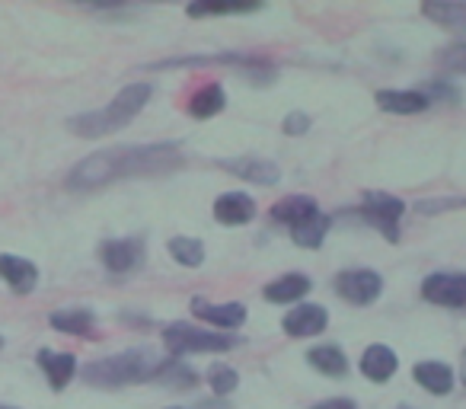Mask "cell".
I'll return each instance as SVG.
<instances>
[{"mask_svg":"<svg viewBox=\"0 0 466 409\" xmlns=\"http://www.w3.org/2000/svg\"><path fill=\"white\" fill-rule=\"evenodd\" d=\"M326 323H329V313H326V307L319 304H300L294 307L291 313L285 317V332L294 339H304V336H319V332L326 330Z\"/></svg>","mask_w":466,"mask_h":409,"instance_id":"obj_9","label":"cell"},{"mask_svg":"<svg viewBox=\"0 0 466 409\" xmlns=\"http://www.w3.org/2000/svg\"><path fill=\"white\" fill-rule=\"evenodd\" d=\"M377 106L383 112H396V116H412V112H425L431 99L419 90H380L377 93Z\"/></svg>","mask_w":466,"mask_h":409,"instance_id":"obj_16","label":"cell"},{"mask_svg":"<svg viewBox=\"0 0 466 409\" xmlns=\"http://www.w3.org/2000/svg\"><path fill=\"white\" fill-rule=\"evenodd\" d=\"M163 345L169 355H188V352H227L233 349V336L208 332L188 323H173L163 330Z\"/></svg>","mask_w":466,"mask_h":409,"instance_id":"obj_4","label":"cell"},{"mask_svg":"<svg viewBox=\"0 0 466 409\" xmlns=\"http://www.w3.org/2000/svg\"><path fill=\"white\" fill-rule=\"evenodd\" d=\"M253 10H259V4H233V0H227V4H192V7H188V16H218V14H253Z\"/></svg>","mask_w":466,"mask_h":409,"instance_id":"obj_26","label":"cell"},{"mask_svg":"<svg viewBox=\"0 0 466 409\" xmlns=\"http://www.w3.org/2000/svg\"><path fill=\"white\" fill-rule=\"evenodd\" d=\"M220 167L237 173L247 182H259V186H275L281 179L279 167L272 160H262V157H243V160H220Z\"/></svg>","mask_w":466,"mask_h":409,"instance_id":"obj_14","label":"cell"},{"mask_svg":"<svg viewBox=\"0 0 466 409\" xmlns=\"http://www.w3.org/2000/svg\"><path fill=\"white\" fill-rule=\"evenodd\" d=\"M0 409H14V406H0Z\"/></svg>","mask_w":466,"mask_h":409,"instance_id":"obj_32","label":"cell"},{"mask_svg":"<svg viewBox=\"0 0 466 409\" xmlns=\"http://www.w3.org/2000/svg\"><path fill=\"white\" fill-rule=\"evenodd\" d=\"M150 93H154L150 90V84H128L116 93V99H112L109 106L71 118L67 128L80 138H103V135H109V131H118V128H125V125H128L131 118L144 109V106H147Z\"/></svg>","mask_w":466,"mask_h":409,"instance_id":"obj_3","label":"cell"},{"mask_svg":"<svg viewBox=\"0 0 466 409\" xmlns=\"http://www.w3.org/2000/svg\"><path fill=\"white\" fill-rule=\"evenodd\" d=\"M0 279L7 281L16 294H29L35 288V281H39V269L29 260H23V256L4 253L0 256Z\"/></svg>","mask_w":466,"mask_h":409,"instance_id":"obj_12","label":"cell"},{"mask_svg":"<svg viewBox=\"0 0 466 409\" xmlns=\"http://www.w3.org/2000/svg\"><path fill=\"white\" fill-rule=\"evenodd\" d=\"M192 313L198 320H205V323L220 326V330H237V326H243V320H247V307L237 304V301H230V304H208V301L195 298Z\"/></svg>","mask_w":466,"mask_h":409,"instance_id":"obj_10","label":"cell"},{"mask_svg":"<svg viewBox=\"0 0 466 409\" xmlns=\"http://www.w3.org/2000/svg\"><path fill=\"white\" fill-rule=\"evenodd\" d=\"M402 211H406V205H402V199H396V195H390V192H368L364 195L361 218L374 224V228L380 230L383 237H390V240H400Z\"/></svg>","mask_w":466,"mask_h":409,"instance_id":"obj_5","label":"cell"},{"mask_svg":"<svg viewBox=\"0 0 466 409\" xmlns=\"http://www.w3.org/2000/svg\"><path fill=\"white\" fill-rule=\"evenodd\" d=\"M0 345H4V339H0Z\"/></svg>","mask_w":466,"mask_h":409,"instance_id":"obj_34","label":"cell"},{"mask_svg":"<svg viewBox=\"0 0 466 409\" xmlns=\"http://www.w3.org/2000/svg\"><path fill=\"white\" fill-rule=\"evenodd\" d=\"M396 368H400V358H396V352L390 349V345H368L361 355V374L368 377V381L374 383H383L390 381V377L396 374Z\"/></svg>","mask_w":466,"mask_h":409,"instance_id":"obj_13","label":"cell"},{"mask_svg":"<svg viewBox=\"0 0 466 409\" xmlns=\"http://www.w3.org/2000/svg\"><path fill=\"white\" fill-rule=\"evenodd\" d=\"M421 14H425L428 20L441 23V26L466 33V4H425Z\"/></svg>","mask_w":466,"mask_h":409,"instance_id":"obj_24","label":"cell"},{"mask_svg":"<svg viewBox=\"0 0 466 409\" xmlns=\"http://www.w3.org/2000/svg\"><path fill=\"white\" fill-rule=\"evenodd\" d=\"M224 103H227L224 87H220V84H208V87H201V90L192 97V103H188V112H192L195 118H211V116H218V112L224 109Z\"/></svg>","mask_w":466,"mask_h":409,"instance_id":"obj_23","label":"cell"},{"mask_svg":"<svg viewBox=\"0 0 466 409\" xmlns=\"http://www.w3.org/2000/svg\"><path fill=\"white\" fill-rule=\"evenodd\" d=\"M173 358H157L150 349H131L122 355L103 358V362L86 364L80 374L90 387H125V383H141L163 377Z\"/></svg>","mask_w":466,"mask_h":409,"instance_id":"obj_2","label":"cell"},{"mask_svg":"<svg viewBox=\"0 0 466 409\" xmlns=\"http://www.w3.org/2000/svg\"><path fill=\"white\" fill-rule=\"evenodd\" d=\"M329 215H323V211H317L313 218H307L304 224H298V228H291V240L298 243V247H307V250H317L319 243L326 240V230H329Z\"/></svg>","mask_w":466,"mask_h":409,"instance_id":"obj_22","label":"cell"},{"mask_svg":"<svg viewBox=\"0 0 466 409\" xmlns=\"http://www.w3.org/2000/svg\"><path fill=\"white\" fill-rule=\"evenodd\" d=\"M313 288V281L307 279V275H281V279L268 281L266 285V301H272V304H291V301H300L307 291Z\"/></svg>","mask_w":466,"mask_h":409,"instance_id":"obj_18","label":"cell"},{"mask_svg":"<svg viewBox=\"0 0 466 409\" xmlns=\"http://www.w3.org/2000/svg\"><path fill=\"white\" fill-rule=\"evenodd\" d=\"M463 383H466V352H463Z\"/></svg>","mask_w":466,"mask_h":409,"instance_id":"obj_31","label":"cell"},{"mask_svg":"<svg viewBox=\"0 0 466 409\" xmlns=\"http://www.w3.org/2000/svg\"><path fill=\"white\" fill-rule=\"evenodd\" d=\"M48 323L55 330L67 332V336H90L93 332V313L86 307H65V311H55L48 317Z\"/></svg>","mask_w":466,"mask_h":409,"instance_id":"obj_20","label":"cell"},{"mask_svg":"<svg viewBox=\"0 0 466 409\" xmlns=\"http://www.w3.org/2000/svg\"><path fill=\"white\" fill-rule=\"evenodd\" d=\"M281 128H285L288 135H304V131L310 128V116H304V112H291V116H285Z\"/></svg>","mask_w":466,"mask_h":409,"instance_id":"obj_29","label":"cell"},{"mask_svg":"<svg viewBox=\"0 0 466 409\" xmlns=\"http://www.w3.org/2000/svg\"><path fill=\"white\" fill-rule=\"evenodd\" d=\"M307 362L326 377H342L349 371V358H345V352L339 345H317V349H310Z\"/></svg>","mask_w":466,"mask_h":409,"instance_id":"obj_21","label":"cell"},{"mask_svg":"<svg viewBox=\"0 0 466 409\" xmlns=\"http://www.w3.org/2000/svg\"><path fill=\"white\" fill-rule=\"evenodd\" d=\"M336 291H339V298H345L349 304L364 307L380 298L383 281H380V275L370 272V269H349V272H342L336 279Z\"/></svg>","mask_w":466,"mask_h":409,"instance_id":"obj_6","label":"cell"},{"mask_svg":"<svg viewBox=\"0 0 466 409\" xmlns=\"http://www.w3.org/2000/svg\"><path fill=\"white\" fill-rule=\"evenodd\" d=\"M421 298L438 307H466V275H428Z\"/></svg>","mask_w":466,"mask_h":409,"instance_id":"obj_7","label":"cell"},{"mask_svg":"<svg viewBox=\"0 0 466 409\" xmlns=\"http://www.w3.org/2000/svg\"><path fill=\"white\" fill-rule=\"evenodd\" d=\"M441 65H444L447 71H453V74H466V42L444 48V52H441Z\"/></svg>","mask_w":466,"mask_h":409,"instance_id":"obj_28","label":"cell"},{"mask_svg":"<svg viewBox=\"0 0 466 409\" xmlns=\"http://www.w3.org/2000/svg\"><path fill=\"white\" fill-rule=\"evenodd\" d=\"M99 260L109 272L122 275L131 272L144 262V243L141 240H106L99 247Z\"/></svg>","mask_w":466,"mask_h":409,"instance_id":"obj_8","label":"cell"},{"mask_svg":"<svg viewBox=\"0 0 466 409\" xmlns=\"http://www.w3.org/2000/svg\"><path fill=\"white\" fill-rule=\"evenodd\" d=\"M169 256H173L179 266H201V260H205V247H201V240H192V237H173L169 240Z\"/></svg>","mask_w":466,"mask_h":409,"instance_id":"obj_25","label":"cell"},{"mask_svg":"<svg viewBox=\"0 0 466 409\" xmlns=\"http://www.w3.org/2000/svg\"><path fill=\"white\" fill-rule=\"evenodd\" d=\"M313 409H358V406H355V400H345V396H336V400L317 403Z\"/></svg>","mask_w":466,"mask_h":409,"instance_id":"obj_30","label":"cell"},{"mask_svg":"<svg viewBox=\"0 0 466 409\" xmlns=\"http://www.w3.org/2000/svg\"><path fill=\"white\" fill-rule=\"evenodd\" d=\"M39 364L42 371L48 374V383L52 390H65L71 383V377L77 374V358L71 352H52V349H42L39 352Z\"/></svg>","mask_w":466,"mask_h":409,"instance_id":"obj_15","label":"cell"},{"mask_svg":"<svg viewBox=\"0 0 466 409\" xmlns=\"http://www.w3.org/2000/svg\"><path fill=\"white\" fill-rule=\"evenodd\" d=\"M169 409H182V406H169Z\"/></svg>","mask_w":466,"mask_h":409,"instance_id":"obj_33","label":"cell"},{"mask_svg":"<svg viewBox=\"0 0 466 409\" xmlns=\"http://www.w3.org/2000/svg\"><path fill=\"white\" fill-rule=\"evenodd\" d=\"M415 381H419L428 394L444 396L453 390V371L441 362H421V364H415Z\"/></svg>","mask_w":466,"mask_h":409,"instance_id":"obj_19","label":"cell"},{"mask_svg":"<svg viewBox=\"0 0 466 409\" xmlns=\"http://www.w3.org/2000/svg\"><path fill=\"white\" fill-rule=\"evenodd\" d=\"M317 211H319L317 201L307 199V195H288V199L272 205V218L275 221H285L288 228H298V224H304L307 218H313Z\"/></svg>","mask_w":466,"mask_h":409,"instance_id":"obj_17","label":"cell"},{"mask_svg":"<svg viewBox=\"0 0 466 409\" xmlns=\"http://www.w3.org/2000/svg\"><path fill=\"white\" fill-rule=\"evenodd\" d=\"M208 383H211V390L218 396H227L237 390V383H240V377H237V371L227 368V364H214L211 371H208Z\"/></svg>","mask_w":466,"mask_h":409,"instance_id":"obj_27","label":"cell"},{"mask_svg":"<svg viewBox=\"0 0 466 409\" xmlns=\"http://www.w3.org/2000/svg\"><path fill=\"white\" fill-rule=\"evenodd\" d=\"M182 163L179 144H137V148H112L84 157L67 173L71 189H99L106 182L128 179V176L169 173Z\"/></svg>","mask_w":466,"mask_h":409,"instance_id":"obj_1","label":"cell"},{"mask_svg":"<svg viewBox=\"0 0 466 409\" xmlns=\"http://www.w3.org/2000/svg\"><path fill=\"white\" fill-rule=\"evenodd\" d=\"M214 218H218L220 224H230V228L249 224L256 218V201L249 199L247 192H227L214 201Z\"/></svg>","mask_w":466,"mask_h":409,"instance_id":"obj_11","label":"cell"}]
</instances>
